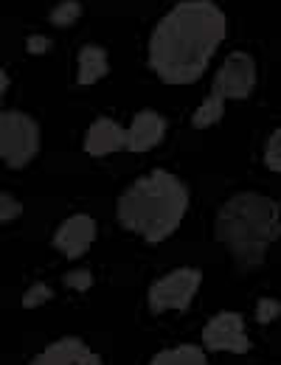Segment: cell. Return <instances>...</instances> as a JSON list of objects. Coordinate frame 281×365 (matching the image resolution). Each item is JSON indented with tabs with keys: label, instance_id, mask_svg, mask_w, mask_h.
I'll return each mask as SVG.
<instances>
[{
	"label": "cell",
	"instance_id": "cell-1",
	"mask_svg": "<svg viewBox=\"0 0 281 365\" xmlns=\"http://www.w3.org/2000/svg\"><path fill=\"white\" fill-rule=\"evenodd\" d=\"M225 31V11L214 0H180L149 37V68L166 85H191L205 73Z\"/></svg>",
	"mask_w": 281,
	"mask_h": 365
},
{
	"label": "cell",
	"instance_id": "cell-2",
	"mask_svg": "<svg viewBox=\"0 0 281 365\" xmlns=\"http://www.w3.org/2000/svg\"><path fill=\"white\" fill-rule=\"evenodd\" d=\"M188 211V188L180 178L166 169H155L124 188L116 214L130 233L158 245L180 228Z\"/></svg>",
	"mask_w": 281,
	"mask_h": 365
},
{
	"label": "cell",
	"instance_id": "cell-3",
	"mask_svg": "<svg viewBox=\"0 0 281 365\" xmlns=\"http://www.w3.org/2000/svg\"><path fill=\"white\" fill-rule=\"evenodd\" d=\"M214 233L242 270H253L265 264L279 239V202L256 191H239L217 211Z\"/></svg>",
	"mask_w": 281,
	"mask_h": 365
},
{
	"label": "cell",
	"instance_id": "cell-4",
	"mask_svg": "<svg viewBox=\"0 0 281 365\" xmlns=\"http://www.w3.org/2000/svg\"><path fill=\"white\" fill-rule=\"evenodd\" d=\"M40 152V124L20 110L0 113V160L11 169L29 166Z\"/></svg>",
	"mask_w": 281,
	"mask_h": 365
},
{
	"label": "cell",
	"instance_id": "cell-5",
	"mask_svg": "<svg viewBox=\"0 0 281 365\" xmlns=\"http://www.w3.org/2000/svg\"><path fill=\"white\" fill-rule=\"evenodd\" d=\"M203 284V273L197 267H178L172 273L160 275L149 287V309L155 315L163 312H186Z\"/></svg>",
	"mask_w": 281,
	"mask_h": 365
},
{
	"label": "cell",
	"instance_id": "cell-6",
	"mask_svg": "<svg viewBox=\"0 0 281 365\" xmlns=\"http://www.w3.org/2000/svg\"><path fill=\"white\" fill-rule=\"evenodd\" d=\"M253 88H256V62H253V56L245 53V51H234V53L225 56L223 68L217 71L208 96L223 101V104L231 101V98L242 101L253 93Z\"/></svg>",
	"mask_w": 281,
	"mask_h": 365
},
{
	"label": "cell",
	"instance_id": "cell-7",
	"mask_svg": "<svg viewBox=\"0 0 281 365\" xmlns=\"http://www.w3.org/2000/svg\"><path fill=\"white\" fill-rule=\"evenodd\" d=\"M203 346L208 351H231V354H247L250 337L247 326L239 312H220L205 323L203 329Z\"/></svg>",
	"mask_w": 281,
	"mask_h": 365
},
{
	"label": "cell",
	"instance_id": "cell-8",
	"mask_svg": "<svg viewBox=\"0 0 281 365\" xmlns=\"http://www.w3.org/2000/svg\"><path fill=\"white\" fill-rule=\"evenodd\" d=\"M96 242V220L91 214H73L68 217L56 233H53V247L65 259H82Z\"/></svg>",
	"mask_w": 281,
	"mask_h": 365
},
{
	"label": "cell",
	"instance_id": "cell-9",
	"mask_svg": "<svg viewBox=\"0 0 281 365\" xmlns=\"http://www.w3.org/2000/svg\"><path fill=\"white\" fill-rule=\"evenodd\" d=\"M29 365H101V357L79 337H62L46 346Z\"/></svg>",
	"mask_w": 281,
	"mask_h": 365
},
{
	"label": "cell",
	"instance_id": "cell-10",
	"mask_svg": "<svg viewBox=\"0 0 281 365\" xmlns=\"http://www.w3.org/2000/svg\"><path fill=\"white\" fill-rule=\"evenodd\" d=\"M127 149V127H121L118 121L101 115L96 118L85 135V152L91 158H104L113 152H124Z\"/></svg>",
	"mask_w": 281,
	"mask_h": 365
},
{
	"label": "cell",
	"instance_id": "cell-11",
	"mask_svg": "<svg viewBox=\"0 0 281 365\" xmlns=\"http://www.w3.org/2000/svg\"><path fill=\"white\" fill-rule=\"evenodd\" d=\"M166 135V118L155 110H140L127 127V152H149Z\"/></svg>",
	"mask_w": 281,
	"mask_h": 365
},
{
	"label": "cell",
	"instance_id": "cell-12",
	"mask_svg": "<svg viewBox=\"0 0 281 365\" xmlns=\"http://www.w3.org/2000/svg\"><path fill=\"white\" fill-rule=\"evenodd\" d=\"M107 73H110V59H107V51L104 48L101 46L79 48V56H76V82L82 88H91L96 82H101Z\"/></svg>",
	"mask_w": 281,
	"mask_h": 365
},
{
	"label": "cell",
	"instance_id": "cell-13",
	"mask_svg": "<svg viewBox=\"0 0 281 365\" xmlns=\"http://www.w3.org/2000/svg\"><path fill=\"white\" fill-rule=\"evenodd\" d=\"M149 365H211V363H208V357H205L203 349L183 343V346H172V349L158 351Z\"/></svg>",
	"mask_w": 281,
	"mask_h": 365
},
{
	"label": "cell",
	"instance_id": "cell-14",
	"mask_svg": "<svg viewBox=\"0 0 281 365\" xmlns=\"http://www.w3.org/2000/svg\"><path fill=\"white\" fill-rule=\"evenodd\" d=\"M223 115H225V104H223V101H217V98H211V96H205V98H203V104L194 110L191 124H194L197 130H205V127L220 124V121H223Z\"/></svg>",
	"mask_w": 281,
	"mask_h": 365
},
{
	"label": "cell",
	"instance_id": "cell-15",
	"mask_svg": "<svg viewBox=\"0 0 281 365\" xmlns=\"http://www.w3.org/2000/svg\"><path fill=\"white\" fill-rule=\"evenodd\" d=\"M79 17H82V3L79 0H62L51 9V26H56V29H68Z\"/></svg>",
	"mask_w": 281,
	"mask_h": 365
},
{
	"label": "cell",
	"instance_id": "cell-16",
	"mask_svg": "<svg viewBox=\"0 0 281 365\" xmlns=\"http://www.w3.org/2000/svg\"><path fill=\"white\" fill-rule=\"evenodd\" d=\"M51 298H53V289H51L48 284H43V281H37V284H31V287L26 289L23 307H26V309H34V307H43Z\"/></svg>",
	"mask_w": 281,
	"mask_h": 365
},
{
	"label": "cell",
	"instance_id": "cell-17",
	"mask_svg": "<svg viewBox=\"0 0 281 365\" xmlns=\"http://www.w3.org/2000/svg\"><path fill=\"white\" fill-rule=\"evenodd\" d=\"M265 166L270 172H279L281 169V133L273 130L267 138V146H265Z\"/></svg>",
	"mask_w": 281,
	"mask_h": 365
},
{
	"label": "cell",
	"instance_id": "cell-18",
	"mask_svg": "<svg viewBox=\"0 0 281 365\" xmlns=\"http://www.w3.org/2000/svg\"><path fill=\"white\" fill-rule=\"evenodd\" d=\"M20 217H23V202L3 191L0 194V222H14Z\"/></svg>",
	"mask_w": 281,
	"mask_h": 365
},
{
	"label": "cell",
	"instance_id": "cell-19",
	"mask_svg": "<svg viewBox=\"0 0 281 365\" xmlns=\"http://www.w3.org/2000/svg\"><path fill=\"white\" fill-rule=\"evenodd\" d=\"M281 307L276 298H262L259 304H256V320L259 323H273V320L279 318Z\"/></svg>",
	"mask_w": 281,
	"mask_h": 365
},
{
	"label": "cell",
	"instance_id": "cell-20",
	"mask_svg": "<svg viewBox=\"0 0 281 365\" xmlns=\"http://www.w3.org/2000/svg\"><path fill=\"white\" fill-rule=\"evenodd\" d=\"M65 284L71 289H76V292H85V289L93 287V273L91 270H71V273L65 275Z\"/></svg>",
	"mask_w": 281,
	"mask_h": 365
},
{
	"label": "cell",
	"instance_id": "cell-21",
	"mask_svg": "<svg viewBox=\"0 0 281 365\" xmlns=\"http://www.w3.org/2000/svg\"><path fill=\"white\" fill-rule=\"evenodd\" d=\"M48 46H51V43H48L46 37H29V43H26L29 53H46Z\"/></svg>",
	"mask_w": 281,
	"mask_h": 365
},
{
	"label": "cell",
	"instance_id": "cell-22",
	"mask_svg": "<svg viewBox=\"0 0 281 365\" xmlns=\"http://www.w3.org/2000/svg\"><path fill=\"white\" fill-rule=\"evenodd\" d=\"M6 91H9V73L0 65V113H3V96H6Z\"/></svg>",
	"mask_w": 281,
	"mask_h": 365
}]
</instances>
